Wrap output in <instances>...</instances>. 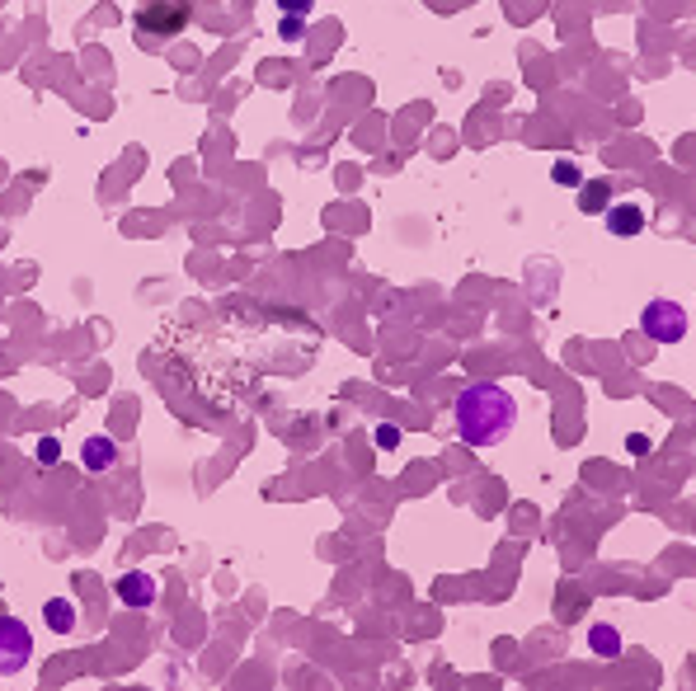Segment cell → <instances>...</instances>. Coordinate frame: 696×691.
<instances>
[{
    "instance_id": "cell-1",
    "label": "cell",
    "mask_w": 696,
    "mask_h": 691,
    "mask_svg": "<svg viewBox=\"0 0 696 691\" xmlns=\"http://www.w3.org/2000/svg\"><path fill=\"white\" fill-rule=\"evenodd\" d=\"M452 414H457V438L466 447H499L518 424V400L504 386L480 381V386H466L457 395Z\"/></svg>"
},
{
    "instance_id": "cell-2",
    "label": "cell",
    "mask_w": 696,
    "mask_h": 691,
    "mask_svg": "<svg viewBox=\"0 0 696 691\" xmlns=\"http://www.w3.org/2000/svg\"><path fill=\"white\" fill-rule=\"evenodd\" d=\"M33 659V630L15 616H0V677L24 673Z\"/></svg>"
},
{
    "instance_id": "cell-3",
    "label": "cell",
    "mask_w": 696,
    "mask_h": 691,
    "mask_svg": "<svg viewBox=\"0 0 696 691\" xmlns=\"http://www.w3.org/2000/svg\"><path fill=\"white\" fill-rule=\"evenodd\" d=\"M640 325H645V334L654 344H678V339H687V311L668 297L649 301L645 315H640Z\"/></svg>"
},
{
    "instance_id": "cell-4",
    "label": "cell",
    "mask_w": 696,
    "mask_h": 691,
    "mask_svg": "<svg viewBox=\"0 0 696 691\" xmlns=\"http://www.w3.org/2000/svg\"><path fill=\"white\" fill-rule=\"evenodd\" d=\"M602 221H607V231H612V236H621V240H631V236H640V231H645V212H640L635 203L607 207V212H602Z\"/></svg>"
},
{
    "instance_id": "cell-5",
    "label": "cell",
    "mask_w": 696,
    "mask_h": 691,
    "mask_svg": "<svg viewBox=\"0 0 696 691\" xmlns=\"http://www.w3.org/2000/svg\"><path fill=\"white\" fill-rule=\"evenodd\" d=\"M118 597H123L127 607H151L156 602V579L151 574H123L118 579Z\"/></svg>"
},
{
    "instance_id": "cell-6",
    "label": "cell",
    "mask_w": 696,
    "mask_h": 691,
    "mask_svg": "<svg viewBox=\"0 0 696 691\" xmlns=\"http://www.w3.org/2000/svg\"><path fill=\"white\" fill-rule=\"evenodd\" d=\"M607 203H612V184H602V179H588V184H579V212H588V217H602V212H607Z\"/></svg>"
},
{
    "instance_id": "cell-7",
    "label": "cell",
    "mask_w": 696,
    "mask_h": 691,
    "mask_svg": "<svg viewBox=\"0 0 696 691\" xmlns=\"http://www.w3.org/2000/svg\"><path fill=\"white\" fill-rule=\"evenodd\" d=\"M85 466H90V471H109V466H113V442L109 438H90V442H85Z\"/></svg>"
},
{
    "instance_id": "cell-8",
    "label": "cell",
    "mask_w": 696,
    "mask_h": 691,
    "mask_svg": "<svg viewBox=\"0 0 696 691\" xmlns=\"http://www.w3.org/2000/svg\"><path fill=\"white\" fill-rule=\"evenodd\" d=\"M588 640H593V654H602V659H617L621 654V640H617V630L612 626H593Z\"/></svg>"
},
{
    "instance_id": "cell-9",
    "label": "cell",
    "mask_w": 696,
    "mask_h": 691,
    "mask_svg": "<svg viewBox=\"0 0 696 691\" xmlns=\"http://www.w3.org/2000/svg\"><path fill=\"white\" fill-rule=\"evenodd\" d=\"M48 626L57 630V635H66V630L76 626V616H71V602H48Z\"/></svg>"
},
{
    "instance_id": "cell-10",
    "label": "cell",
    "mask_w": 696,
    "mask_h": 691,
    "mask_svg": "<svg viewBox=\"0 0 696 691\" xmlns=\"http://www.w3.org/2000/svg\"><path fill=\"white\" fill-rule=\"evenodd\" d=\"M551 179H555V184H570V189H579V184H584V174H579V165H574V160H555Z\"/></svg>"
},
{
    "instance_id": "cell-11",
    "label": "cell",
    "mask_w": 696,
    "mask_h": 691,
    "mask_svg": "<svg viewBox=\"0 0 696 691\" xmlns=\"http://www.w3.org/2000/svg\"><path fill=\"white\" fill-rule=\"evenodd\" d=\"M57 456H62V447H57V438H43V442H38V461H43V466H52Z\"/></svg>"
},
{
    "instance_id": "cell-12",
    "label": "cell",
    "mask_w": 696,
    "mask_h": 691,
    "mask_svg": "<svg viewBox=\"0 0 696 691\" xmlns=\"http://www.w3.org/2000/svg\"><path fill=\"white\" fill-rule=\"evenodd\" d=\"M278 5H283L287 15H297V10L301 15H311V0H278Z\"/></svg>"
},
{
    "instance_id": "cell-13",
    "label": "cell",
    "mask_w": 696,
    "mask_h": 691,
    "mask_svg": "<svg viewBox=\"0 0 696 691\" xmlns=\"http://www.w3.org/2000/svg\"><path fill=\"white\" fill-rule=\"evenodd\" d=\"M377 442H381V447H396V442H400V433H396V428H381V433H377Z\"/></svg>"
}]
</instances>
